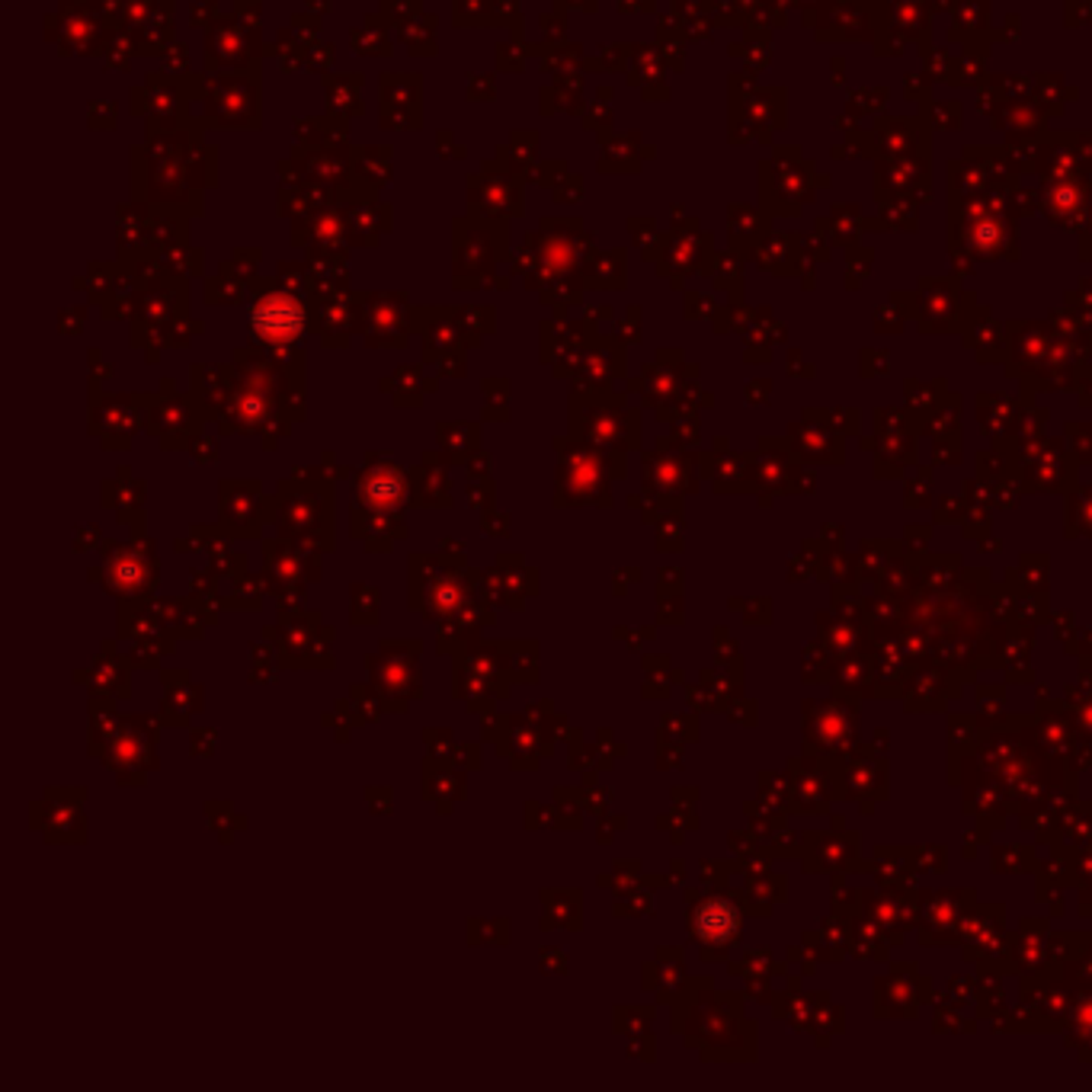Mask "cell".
I'll use <instances>...</instances> for the list:
<instances>
[{
	"instance_id": "obj_40",
	"label": "cell",
	"mask_w": 1092,
	"mask_h": 1092,
	"mask_svg": "<svg viewBox=\"0 0 1092 1092\" xmlns=\"http://www.w3.org/2000/svg\"><path fill=\"white\" fill-rule=\"evenodd\" d=\"M215 744H218V733L212 730V727H206V730H193L190 733V750H193V756H212L215 753Z\"/></svg>"
},
{
	"instance_id": "obj_44",
	"label": "cell",
	"mask_w": 1092,
	"mask_h": 1092,
	"mask_svg": "<svg viewBox=\"0 0 1092 1092\" xmlns=\"http://www.w3.org/2000/svg\"><path fill=\"white\" fill-rule=\"evenodd\" d=\"M215 459H218V452H215L212 443H199L196 446V462H215Z\"/></svg>"
},
{
	"instance_id": "obj_4",
	"label": "cell",
	"mask_w": 1092,
	"mask_h": 1092,
	"mask_svg": "<svg viewBox=\"0 0 1092 1092\" xmlns=\"http://www.w3.org/2000/svg\"><path fill=\"white\" fill-rule=\"evenodd\" d=\"M161 718L155 715H122V724L99 753V763L116 772L119 785H144L148 772L158 769V738Z\"/></svg>"
},
{
	"instance_id": "obj_43",
	"label": "cell",
	"mask_w": 1092,
	"mask_h": 1092,
	"mask_svg": "<svg viewBox=\"0 0 1092 1092\" xmlns=\"http://www.w3.org/2000/svg\"><path fill=\"white\" fill-rule=\"evenodd\" d=\"M468 468H471V477H491V455L488 452L474 455V459L468 462Z\"/></svg>"
},
{
	"instance_id": "obj_35",
	"label": "cell",
	"mask_w": 1092,
	"mask_h": 1092,
	"mask_svg": "<svg viewBox=\"0 0 1092 1092\" xmlns=\"http://www.w3.org/2000/svg\"><path fill=\"white\" fill-rule=\"evenodd\" d=\"M605 798H608V792L596 789V782H583V789H580L583 810H590V814H596V817H605Z\"/></svg>"
},
{
	"instance_id": "obj_31",
	"label": "cell",
	"mask_w": 1092,
	"mask_h": 1092,
	"mask_svg": "<svg viewBox=\"0 0 1092 1092\" xmlns=\"http://www.w3.org/2000/svg\"><path fill=\"white\" fill-rule=\"evenodd\" d=\"M494 485H491V477H474L471 480V485L465 488V500H468V506H471V510H491V506H494Z\"/></svg>"
},
{
	"instance_id": "obj_38",
	"label": "cell",
	"mask_w": 1092,
	"mask_h": 1092,
	"mask_svg": "<svg viewBox=\"0 0 1092 1092\" xmlns=\"http://www.w3.org/2000/svg\"><path fill=\"white\" fill-rule=\"evenodd\" d=\"M366 804L372 814H391L394 795H391V789H378V785H372V789H366Z\"/></svg>"
},
{
	"instance_id": "obj_14",
	"label": "cell",
	"mask_w": 1092,
	"mask_h": 1092,
	"mask_svg": "<svg viewBox=\"0 0 1092 1092\" xmlns=\"http://www.w3.org/2000/svg\"><path fill=\"white\" fill-rule=\"evenodd\" d=\"M164 705L158 711V718L164 721V727H190V718L202 711V685L193 682V676L186 670H164Z\"/></svg>"
},
{
	"instance_id": "obj_12",
	"label": "cell",
	"mask_w": 1092,
	"mask_h": 1092,
	"mask_svg": "<svg viewBox=\"0 0 1092 1092\" xmlns=\"http://www.w3.org/2000/svg\"><path fill=\"white\" fill-rule=\"evenodd\" d=\"M116 625H119V638L129 641V644L132 641L151 644V647H158L164 657L173 654V647H176V634L158 619L151 599H122Z\"/></svg>"
},
{
	"instance_id": "obj_33",
	"label": "cell",
	"mask_w": 1092,
	"mask_h": 1092,
	"mask_svg": "<svg viewBox=\"0 0 1092 1092\" xmlns=\"http://www.w3.org/2000/svg\"><path fill=\"white\" fill-rule=\"evenodd\" d=\"M190 577H193V596H199V599H218V583H221V577H218L212 568L193 571Z\"/></svg>"
},
{
	"instance_id": "obj_9",
	"label": "cell",
	"mask_w": 1092,
	"mask_h": 1092,
	"mask_svg": "<svg viewBox=\"0 0 1092 1092\" xmlns=\"http://www.w3.org/2000/svg\"><path fill=\"white\" fill-rule=\"evenodd\" d=\"M84 798V789H48L30 807L33 830H39L48 843H87Z\"/></svg>"
},
{
	"instance_id": "obj_11",
	"label": "cell",
	"mask_w": 1092,
	"mask_h": 1092,
	"mask_svg": "<svg viewBox=\"0 0 1092 1092\" xmlns=\"http://www.w3.org/2000/svg\"><path fill=\"white\" fill-rule=\"evenodd\" d=\"M74 682L87 685L90 692L125 702L132 696V660L116 647V641H103V647L90 660V667L74 673Z\"/></svg>"
},
{
	"instance_id": "obj_24",
	"label": "cell",
	"mask_w": 1092,
	"mask_h": 1092,
	"mask_svg": "<svg viewBox=\"0 0 1092 1092\" xmlns=\"http://www.w3.org/2000/svg\"><path fill=\"white\" fill-rule=\"evenodd\" d=\"M202 810H206V817H209V824L215 827V833H218L221 843H232L235 833L247 827V817L238 814L232 801H209Z\"/></svg>"
},
{
	"instance_id": "obj_34",
	"label": "cell",
	"mask_w": 1092,
	"mask_h": 1092,
	"mask_svg": "<svg viewBox=\"0 0 1092 1092\" xmlns=\"http://www.w3.org/2000/svg\"><path fill=\"white\" fill-rule=\"evenodd\" d=\"M161 650L158 647H151V644H141V641H132V647H129V660H132V667L135 670H158L161 667Z\"/></svg>"
},
{
	"instance_id": "obj_18",
	"label": "cell",
	"mask_w": 1092,
	"mask_h": 1092,
	"mask_svg": "<svg viewBox=\"0 0 1092 1092\" xmlns=\"http://www.w3.org/2000/svg\"><path fill=\"white\" fill-rule=\"evenodd\" d=\"M411 477H414L417 506H439V510H449L452 506L449 474H446V468L433 465V455H426V462L420 468H414Z\"/></svg>"
},
{
	"instance_id": "obj_3",
	"label": "cell",
	"mask_w": 1092,
	"mask_h": 1092,
	"mask_svg": "<svg viewBox=\"0 0 1092 1092\" xmlns=\"http://www.w3.org/2000/svg\"><path fill=\"white\" fill-rule=\"evenodd\" d=\"M263 641L272 644L279 664L289 670H327L337 664L330 644L337 641V628L321 622V613H279L276 625L263 628Z\"/></svg>"
},
{
	"instance_id": "obj_21",
	"label": "cell",
	"mask_w": 1092,
	"mask_h": 1092,
	"mask_svg": "<svg viewBox=\"0 0 1092 1092\" xmlns=\"http://www.w3.org/2000/svg\"><path fill=\"white\" fill-rule=\"evenodd\" d=\"M692 929H696V935L702 938V942H718V938H727L733 932V910L727 904L711 900V904L696 910Z\"/></svg>"
},
{
	"instance_id": "obj_10",
	"label": "cell",
	"mask_w": 1092,
	"mask_h": 1092,
	"mask_svg": "<svg viewBox=\"0 0 1092 1092\" xmlns=\"http://www.w3.org/2000/svg\"><path fill=\"white\" fill-rule=\"evenodd\" d=\"M321 551L308 542L292 539H263V574L269 583H314L321 580Z\"/></svg>"
},
{
	"instance_id": "obj_39",
	"label": "cell",
	"mask_w": 1092,
	"mask_h": 1092,
	"mask_svg": "<svg viewBox=\"0 0 1092 1092\" xmlns=\"http://www.w3.org/2000/svg\"><path fill=\"white\" fill-rule=\"evenodd\" d=\"M542 971L545 974H568V952L557 946H545L542 949Z\"/></svg>"
},
{
	"instance_id": "obj_37",
	"label": "cell",
	"mask_w": 1092,
	"mask_h": 1092,
	"mask_svg": "<svg viewBox=\"0 0 1092 1092\" xmlns=\"http://www.w3.org/2000/svg\"><path fill=\"white\" fill-rule=\"evenodd\" d=\"M465 542H455V539H443L439 545V561L449 564V568H468V557H465Z\"/></svg>"
},
{
	"instance_id": "obj_29",
	"label": "cell",
	"mask_w": 1092,
	"mask_h": 1092,
	"mask_svg": "<svg viewBox=\"0 0 1092 1092\" xmlns=\"http://www.w3.org/2000/svg\"><path fill=\"white\" fill-rule=\"evenodd\" d=\"M554 804H557V810H561L564 830H580V824H583V801H580V792H574V789H557V792H554Z\"/></svg>"
},
{
	"instance_id": "obj_27",
	"label": "cell",
	"mask_w": 1092,
	"mask_h": 1092,
	"mask_svg": "<svg viewBox=\"0 0 1092 1092\" xmlns=\"http://www.w3.org/2000/svg\"><path fill=\"white\" fill-rule=\"evenodd\" d=\"M349 702L355 705V711H360L363 724H375V721L388 711L385 702H382V696H378V689H375L372 682H369V685H352V689H349Z\"/></svg>"
},
{
	"instance_id": "obj_15",
	"label": "cell",
	"mask_w": 1092,
	"mask_h": 1092,
	"mask_svg": "<svg viewBox=\"0 0 1092 1092\" xmlns=\"http://www.w3.org/2000/svg\"><path fill=\"white\" fill-rule=\"evenodd\" d=\"M349 529H352V539L363 542L369 551H388L397 539L408 536V519H404V513H375L360 503H352Z\"/></svg>"
},
{
	"instance_id": "obj_16",
	"label": "cell",
	"mask_w": 1092,
	"mask_h": 1092,
	"mask_svg": "<svg viewBox=\"0 0 1092 1092\" xmlns=\"http://www.w3.org/2000/svg\"><path fill=\"white\" fill-rule=\"evenodd\" d=\"M423 798L436 801L439 814H452V804L465 798V769H459L452 759L426 756L423 766Z\"/></svg>"
},
{
	"instance_id": "obj_41",
	"label": "cell",
	"mask_w": 1092,
	"mask_h": 1092,
	"mask_svg": "<svg viewBox=\"0 0 1092 1092\" xmlns=\"http://www.w3.org/2000/svg\"><path fill=\"white\" fill-rule=\"evenodd\" d=\"M480 526H485V536H494V539L510 536V516L497 513L494 506H491V510H485V522H480Z\"/></svg>"
},
{
	"instance_id": "obj_1",
	"label": "cell",
	"mask_w": 1092,
	"mask_h": 1092,
	"mask_svg": "<svg viewBox=\"0 0 1092 1092\" xmlns=\"http://www.w3.org/2000/svg\"><path fill=\"white\" fill-rule=\"evenodd\" d=\"M334 485L324 474L279 480L272 494L276 536L318 545L321 551H334Z\"/></svg>"
},
{
	"instance_id": "obj_19",
	"label": "cell",
	"mask_w": 1092,
	"mask_h": 1092,
	"mask_svg": "<svg viewBox=\"0 0 1092 1092\" xmlns=\"http://www.w3.org/2000/svg\"><path fill=\"white\" fill-rule=\"evenodd\" d=\"M542 904H545V917H542V929L551 932V929H571L577 932L583 926V894L580 891H545L542 894Z\"/></svg>"
},
{
	"instance_id": "obj_13",
	"label": "cell",
	"mask_w": 1092,
	"mask_h": 1092,
	"mask_svg": "<svg viewBox=\"0 0 1092 1092\" xmlns=\"http://www.w3.org/2000/svg\"><path fill=\"white\" fill-rule=\"evenodd\" d=\"M250 324L263 340L289 343V340H295L301 334L304 314H301V304L292 301L289 295H269V298H263L257 304V308H253Z\"/></svg>"
},
{
	"instance_id": "obj_26",
	"label": "cell",
	"mask_w": 1092,
	"mask_h": 1092,
	"mask_svg": "<svg viewBox=\"0 0 1092 1092\" xmlns=\"http://www.w3.org/2000/svg\"><path fill=\"white\" fill-rule=\"evenodd\" d=\"M352 625H378V590L366 587V583H352Z\"/></svg>"
},
{
	"instance_id": "obj_36",
	"label": "cell",
	"mask_w": 1092,
	"mask_h": 1092,
	"mask_svg": "<svg viewBox=\"0 0 1092 1092\" xmlns=\"http://www.w3.org/2000/svg\"><path fill=\"white\" fill-rule=\"evenodd\" d=\"M452 763L465 769V772H474L480 769V744H455V753H452Z\"/></svg>"
},
{
	"instance_id": "obj_25",
	"label": "cell",
	"mask_w": 1092,
	"mask_h": 1092,
	"mask_svg": "<svg viewBox=\"0 0 1092 1092\" xmlns=\"http://www.w3.org/2000/svg\"><path fill=\"white\" fill-rule=\"evenodd\" d=\"M468 942L471 946H506L510 942V920H468Z\"/></svg>"
},
{
	"instance_id": "obj_6",
	"label": "cell",
	"mask_w": 1092,
	"mask_h": 1092,
	"mask_svg": "<svg viewBox=\"0 0 1092 1092\" xmlns=\"http://www.w3.org/2000/svg\"><path fill=\"white\" fill-rule=\"evenodd\" d=\"M608 471L602 465V452L590 446H561V465H557V491L554 506H608Z\"/></svg>"
},
{
	"instance_id": "obj_2",
	"label": "cell",
	"mask_w": 1092,
	"mask_h": 1092,
	"mask_svg": "<svg viewBox=\"0 0 1092 1092\" xmlns=\"http://www.w3.org/2000/svg\"><path fill=\"white\" fill-rule=\"evenodd\" d=\"M87 577L116 599H151L161 580L158 545L144 539V532H135L129 542L107 539L99 545V564Z\"/></svg>"
},
{
	"instance_id": "obj_5",
	"label": "cell",
	"mask_w": 1092,
	"mask_h": 1092,
	"mask_svg": "<svg viewBox=\"0 0 1092 1092\" xmlns=\"http://www.w3.org/2000/svg\"><path fill=\"white\" fill-rule=\"evenodd\" d=\"M420 654L423 641H382L378 654L366 657L369 679L388 711H408L411 702L423 699Z\"/></svg>"
},
{
	"instance_id": "obj_32",
	"label": "cell",
	"mask_w": 1092,
	"mask_h": 1092,
	"mask_svg": "<svg viewBox=\"0 0 1092 1092\" xmlns=\"http://www.w3.org/2000/svg\"><path fill=\"white\" fill-rule=\"evenodd\" d=\"M423 741H426V747H429V756H436V759H452V753H455L452 730H446V727L433 730V727H429V730H423Z\"/></svg>"
},
{
	"instance_id": "obj_17",
	"label": "cell",
	"mask_w": 1092,
	"mask_h": 1092,
	"mask_svg": "<svg viewBox=\"0 0 1092 1092\" xmlns=\"http://www.w3.org/2000/svg\"><path fill=\"white\" fill-rule=\"evenodd\" d=\"M103 506H110V510H119V522L135 532L144 529V488L135 485L129 471H119V480H113V485H107L103 491Z\"/></svg>"
},
{
	"instance_id": "obj_22",
	"label": "cell",
	"mask_w": 1092,
	"mask_h": 1092,
	"mask_svg": "<svg viewBox=\"0 0 1092 1092\" xmlns=\"http://www.w3.org/2000/svg\"><path fill=\"white\" fill-rule=\"evenodd\" d=\"M176 551H199L212 561V557L232 551V536H227L221 522L218 526H193L186 539H176Z\"/></svg>"
},
{
	"instance_id": "obj_42",
	"label": "cell",
	"mask_w": 1092,
	"mask_h": 1092,
	"mask_svg": "<svg viewBox=\"0 0 1092 1092\" xmlns=\"http://www.w3.org/2000/svg\"><path fill=\"white\" fill-rule=\"evenodd\" d=\"M107 539L99 536V526H84L78 529V536H74V548L78 551H90V548H99Z\"/></svg>"
},
{
	"instance_id": "obj_20",
	"label": "cell",
	"mask_w": 1092,
	"mask_h": 1092,
	"mask_svg": "<svg viewBox=\"0 0 1092 1092\" xmlns=\"http://www.w3.org/2000/svg\"><path fill=\"white\" fill-rule=\"evenodd\" d=\"M269 596L266 574H250L244 571L241 577L232 580V590L218 596L221 608H263V599Z\"/></svg>"
},
{
	"instance_id": "obj_28",
	"label": "cell",
	"mask_w": 1092,
	"mask_h": 1092,
	"mask_svg": "<svg viewBox=\"0 0 1092 1092\" xmlns=\"http://www.w3.org/2000/svg\"><path fill=\"white\" fill-rule=\"evenodd\" d=\"M321 721H324V727H334L340 741H349L352 730L363 724L360 711H355V705H352L349 699H340V702L334 705V711H330V715H324Z\"/></svg>"
},
{
	"instance_id": "obj_7",
	"label": "cell",
	"mask_w": 1092,
	"mask_h": 1092,
	"mask_svg": "<svg viewBox=\"0 0 1092 1092\" xmlns=\"http://www.w3.org/2000/svg\"><path fill=\"white\" fill-rule=\"evenodd\" d=\"M352 503H360L375 513H404L408 506H417L414 477L401 465L378 459V455H369L366 465L355 471Z\"/></svg>"
},
{
	"instance_id": "obj_8",
	"label": "cell",
	"mask_w": 1092,
	"mask_h": 1092,
	"mask_svg": "<svg viewBox=\"0 0 1092 1092\" xmlns=\"http://www.w3.org/2000/svg\"><path fill=\"white\" fill-rule=\"evenodd\" d=\"M218 513L232 539H260L272 526V497H266L260 480H221Z\"/></svg>"
},
{
	"instance_id": "obj_30",
	"label": "cell",
	"mask_w": 1092,
	"mask_h": 1092,
	"mask_svg": "<svg viewBox=\"0 0 1092 1092\" xmlns=\"http://www.w3.org/2000/svg\"><path fill=\"white\" fill-rule=\"evenodd\" d=\"M526 827H529V830H536V827L564 830L561 810H557V804H536V801H529V804H526Z\"/></svg>"
},
{
	"instance_id": "obj_23",
	"label": "cell",
	"mask_w": 1092,
	"mask_h": 1092,
	"mask_svg": "<svg viewBox=\"0 0 1092 1092\" xmlns=\"http://www.w3.org/2000/svg\"><path fill=\"white\" fill-rule=\"evenodd\" d=\"M506 667L513 673V682H536L539 679V644L536 641H500Z\"/></svg>"
}]
</instances>
